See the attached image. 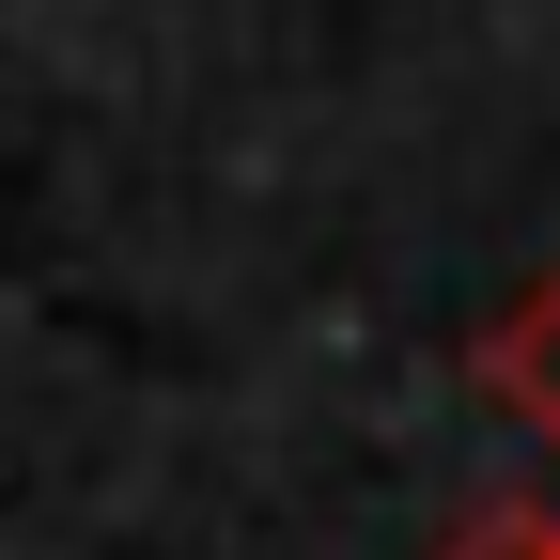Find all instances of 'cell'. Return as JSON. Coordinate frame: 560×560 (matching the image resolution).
<instances>
[{
  "label": "cell",
  "mask_w": 560,
  "mask_h": 560,
  "mask_svg": "<svg viewBox=\"0 0 560 560\" xmlns=\"http://www.w3.org/2000/svg\"><path fill=\"white\" fill-rule=\"evenodd\" d=\"M452 560H560V514H482Z\"/></svg>",
  "instance_id": "cell-2"
},
{
  "label": "cell",
  "mask_w": 560,
  "mask_h": 560,
  "mask_svg": "<svg viewBox=\"0 0 560 560\" xmlns=\"http://www.w3.org/2000/svg\"><path fill=\"white\" fill-rule=\"evenodd\" d=\"M467 374H482V389H499V405L529 420V436L560 452V265L529 280V296H514L499 327H482V359H467Z\"/></svg>",
  "instance_id": "cell-1"
}]
</instances>
